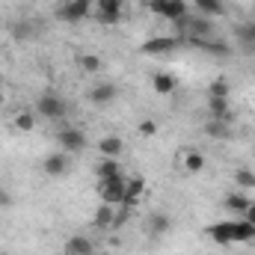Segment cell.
Segmentation results:
<instances>
[{"mask_svg":"<svg viewBox=\"0 0 255 255\" xmlns=\"http://www.w3.org/2000/svg\"><path fill=\"white\" fill-rule=\"evenodd\" d=\"M12 202H15L12 193L6 190V187H0V208H12Z\"/></svg>","mask_w":255,"mask_h":255,"instance_id":"33","label":"cell"},{"mask_svg":"<svg viewBox=\"0 0 255 255\" xmlns=\"http://www.w3.org/2000/svg\"><path fill=\"white\" fill-rule=\"evenodd\" d=\"M250 202H253V199L247 196V190H238V193H229V196H226V208L235 211V214H241V217H244V211L250 208Z\"/></svg>","mask_w":255,"mask_h":255,"instance_id":"19","label":"cell"},{"mask_svg":"<svg viewBox=\"0 0 255 255\" xmlns=\"http://www.w3.org/2000/svg\"><path fill=\"white\" fill-rule=\"evenodd\" d=\"M125 181L128 178H116V181H98V196L104 205H122L125 199Z\"/></svg>","mask_w":255,"mask_h":255,"instance_id":"6","label":"cell"},{"mask_svg":"<svg viewBox=\"0 0 255 255\" xmlns=\"http://www.w3.org/2000/svg\"><path fill=\"white\" fill-rule=\"evenodd\" d=\"M181 169L187 175H199L205 169V154L199 148H181Z\"/></svg>","mask_w":255,"mask_h":255,"instance_id":"10","label":"cell"},{"mask_svg":"<svg viewBox=\"0 0 255 255\" xmlns=\"http://www.w3.org/2000/svg\"><path fill=\"white\" fill-rule=\"evenodd\" d=\"M205 133L211 136V139H226L232 130H229V122H220V119H211L208 125H205Z\"/></svg>","mask_w":255,"mask_h":255,"instance_id":"25","label":"cell"},{"mask_svg":"<svg viewBox=\"0 0 255 255\" xmlns=\"http://www.w3.org/2000/svg\"><path fill=\"white\" fill-rule=\"evenodd\" d=\"M12 128H18L21 133H27V130H33V128H36V116H33L30 110H21V113L12 119Z\"/></svg>","mask_w":255,"mask_h":255,"instance_id":"26","label":"cell"},{"mask_svg":"<svg viewBox=\"0 0 255 255\" xmlns=\"http://www.w3.org/2000/svg\"><path fill=\"white\" fill-rule=\"evenodd\" d=\"M95 18L101 21V24H107V27H113V24H119L125 15H104V12H95Z\"/></svg>","mask_w":255,"mask_h":255,"instance_id":"31","label":"cell"},{"mask_svg":"<svg viewBox=\"0 0 255 255\" xmlns=\"http://www.w3.org/2000/svg\"><path fill=\"white\" fill-rule=\"evenodd\" d=\"M101 57H95V54H77V68L80 71H86V74H98L101 71Z\"/></svg>","mask_w":255,"mask_h":255,"instance_id":"22","label":"cell"},{"mask_svg":"<svg viewBox=\"0 0 255 255\" xmlns=\"http://www.w3.org/2000/svg\"><path fill=\"white\" fill-rule=\"evenodd\" d=\"M57 142L63 151H83L86 148V133L80 128H60L57 130Z\"/></svg>","mask_w":255,"mask_h":255,"instance_id":"4","label":"cell"},{"mask_svg":"<svg viewBox=\"0 0 255 255\" xmlns=\"http://www.w3.org/2000/svg\"><path fill=\"white\" fill-rule=\"evenodd\" d=\"M205 235H208L214 244H220V247H232V244H235V238H232V220L211 223V226L205 229Z\"/></svg>","mask_w":255,"mask_h":255,"instance_id":"8","label":"cell"},{"mask_svg":"<svg viewBox=\"0 0 255 255\" xmlns=\"http://www.w3.org/2000/svg\"><path fill=\"white\" fill-rule=\"evenodd\" d=\"M0 104H3V92H0Z\"/></svg>","mask_w":255,"mask_h":255,"instance_id":"36","label":"cell"},{"mask_svg":"<svg viewBox=\"0 0 255 255\" xmlns=\"http://www.w3.org/2000/svg\"><path fill=\"white\" fill-rule=\"evenodd\" d=\"M89 12H92V0H68L57 9V15L63 21H83Z\"/></svg>","mask_w":255,"mask_h":255,"instance_id":"7","label":"cell"},{"mask_svg":"<svg viewBox=\"0 0 255 255\" xmlns=\"http://www.w3.org/2000/svg\"><path fill=\"white\" fill-rule=\"evenodd\" d=\"M169 229H172L169 214L157 211V214H151V217H148V235H151V238H160V235H166Z\"/></svg>","mask_w":255,"mask_h":255,"instance_id":"18","label":"cell"},{"mask_svg":"<svg viewBox=\"0 0 255 255\" xmlns=\"http://www.w3.org/2000/svg\"><path fill=\"white\" fill-rule=\"evenodd\" d=\"M95 12H104V15H125V0H95Z\"/></svg>","mask_w":255,"mask_h":255,"instance_id":"24","label":"cell"},{"mask_svg":"<svg viewBox=\"0 0 255 255\" xmlns=\"http://www.w3.org/2000/svg\"><path fill=\"white\" fill-rule=\"evenodd\" d=\"M232 95V83L226 77H214L208 86V98H229Z\"/></svg>","mask_w":255,"mask_h":255,"instance_id":"23","label":"cell"},{"mask_svg":"<svg viewBox=\"0 0 255 255\" xmlns=\"http://www.w3.org/2000/svg\"><path fill=\"white\" fill-rule=\"evenodd\" d=\"M27 30H30L27 24H18V27H15V36H18V39H27V36H30Z\"/></svg>","mask_w":255,"mask_h":255,"instance_id":"35","label":"cell"},{"mask_svg":"<svg viewBox=\"0 0 255 255\" xmlns=\"http://www.w3.org/2000/svg\"><path fill=\"white\" fill-rule=\"evenodd\" d=\"M128 214H130V208H125V205H122V208L116 211V217H113V229H122V226H125V223H128Z\"/></svg>","mask_w":255,"mask_h":255,"instance_id":"30","label":"cell"},{"mask_svg":"<svg viewBox=\"0 0 255 255\" xmlns=\"http://www.w3.org/2000/svg\"><path fill=\"white\" fill-rule=\"evenodd\" d=\"M184 15H190V9H187L184 0H166V9H163L160 18H166V21H178V18H184Z\"/></svg>","mask_w":255,"mask_h":255,"instance_id":"20","label":"cell"},{"mask_svg":"<svg viewBox=\"0 0 255 255\" xmlns=\"http://www.w3.org/2000/svg\"><path fill=\"white\" fill-rule=\"evenodd\" d=\"M68 166H71L68 151H54V154H48V157L42 160V172H45L48 178H63L65 172H68Z\"/></svg>","mask_w":255,"mask_h":255,"instance_id":"5","label":"cell"},{"mask_svg":"<svg viewBox=\"0 0 255 255\" xmlns=\"http://www.w3.org/2000/svg\"><path fill=\"white\" fill-rule=\"evenodd\" d=\"M244 220H247V223H253V226H255V199L250 202V208L244 211Z\"/></svg>","mask_w":255,"mask_h":255,"instance_id":"34","label":"cell"},{"mask_svg":"<svg viewBox=\"0 0 255 255\" xmlns=\"http://www.w3.org/2000/svg\"><path fill=\"white\" fill-rule=\"evenodd\" d=\"M151 89H154L157 95H172V92L178 89V80H175L172 74H166V71H157V74L151 77Z\"/></svg>","mask_w":255,"mask_h":255,"instance_id":"14","label":"cell"},{"mask_svg":"<svg viewBox=\"0 0 255 255\" xmlns=\"http://www.w3.org/2000/svg\"><path fill=\"white\" fill-rule=\"evenodd\" d=\"M98 151H101V157H119L125 151V139L122 136H101L98 139Z\"/></svg>","mask_w":255,"mask_h":255,"instance_id":"15","label":"cell"},{"mask_svg":"<svg viewBox=\"0 0 255 255\" xmlns=\"http://www.w3.org/2000/svg\"><path fill=\"white\" fill-rule=\"evenodd\" d=\"M113 217H116L113 205H104V202H101V208H98L95 217H92V226H95L98 232H110V229H113Z\"/></svg>","mask_w":255,"mask_h":255,"instance_id":"17","label":"cell"},{"mask_svg":"<svg viewBox=\"0 0 255 255\" xmlns=\"http://www.w3.org/2000/svg\"><path fill=\"white\" fill-rule=\"evenodd\" d=\"M193 3H196L199 15H205V18H214V15H223L226 12L223 0H193Z\"/></svg>","mask_w":255,"mask_h":255,"instance_id":"21","label":"cell"},{"mask_svg":"<svg viewBox=\"0 0 255 255\" xmlns=\"http://www.w3.org/2000/svg\"><path fill=\"white\" fill-rule=\"evenodd\" d=\"M232 238H235V244H250V241H255V226L247 223L244 217L232 220Z\"/></svg>","mask_w":255,"mask_h":255,"instance_id":"13","label":"cell"},{"mask_svg":"<svg viewBox=\"0 0 255 255\" xmlns=\"http://www.w3.org/2000/svg\"><path fill=\"white\" fill-rule=\"evenodd\" d=\"M95 175H98V181H116V178H125V172H122V166H119L116 157H101V163L95 166Z\"/></svg>","mask_w":255,"mask_h":255,"instance_id":"11","label":"cell"},{"mask_svg":"<svg viewBox=\"0 0 255 255\" xmlns=\"http://www.w3.org/2000/svg\"><path fill=\"white\" fill-rule=\"evenodd\" d=\"M136 133H139V136H154V133H157V122H154V119H142V122L136 125Z\"/></svg>","mask_w":255,"mask_h":255,"instance_id":"29","label":"cell"},{"mask_svg":"<svg viewBox=\"0 0 255 255\" xmlns=\"http://www.w3.org/2000/svg\"><path fill=\"white\" fill-rule=\"evenodd\" d=\"M145 6H148L151 12H157V15H163V9H166V0H145Z\"/></svg>","mask_w":255,"mask_h":255,"instance_id":"32","label":"cell"},{"mask_svg":"<svg viewBox=\"0 0 255 255\" xmlns=\"http://www.w3.org/2000/svg\"><path fill=\"white\" fill-rule=\"evenodd\" d=\"M36 113L45 116V119H51V122H57V119H63L65 113H68V104H65V98H60L57 92H45L36 101Z\"/></svg>","mask_w":255,"mask_h":255,"instance_id":"1","label":"cell"},{"mask_svg":"<svg viewBox=\"0 0 255 255\" xmlns=\"http://www.w3.org/2000/svg\"><path fill=\"white\" fill-rule=\"evenodd\" d=\"M235 184H238L241 190H253L255 187V172L253 169H244V166L235 169Z\"/></svg>","mask_w":255,"mask_h":255,"instance_id":"27","label":"cell"},{"mask_svg":"<svg viewBox=\"0 0 255 255\" xmlns=\"http://www.w3.org/2000/svg\"><path fill=\"white\" fill-rule=\"evenodd\" d=\"M142 193H145V178H142V175H130L125 181V199H122V205H125V208L139 205Z\"/></svg>","mask_w":255,"mask_h":255,"instance_id":"9","label":"cell"},{"mask_svg":"<svg viewBox=\"0 0 255 255\" xmlns=\"http://www.w3.org/2000/svg\"><path fill=\"white\" fill-rule=\"evenodd\" d=\"M208 113H211V119L232 122V107H229V98H208Z\"/></svg>","mask_w":255,"mask_h":255,"instance_id":"16","label":"cell"},{"mask_svg":"<svg viewBox=\"0 0 255 255\" xmlns=\"http://www.w3.org/2000/svg\"><path fill=\"white\" fill-rule=\"evenodd\" d=\"M3 255H9V253H3Z\"/></svg>","mask_w":255,"mask_h":255,"instance_id":"37","label":"cell"},{"mask_svg":"<svg viewBox=\"0 0 255 255\" xmlns=\"http://www.w3.org/2000/svg\"><path fill=\"white\" fill-rule=\"evenodd\" d=\"M235 33H238V39H241L244 45H255V21L238 24V27H235Z\"/></svg>","mask_w":255,"mask_h":255,"instance_id":"28","label":"cell"},{"mask_svg":"<svg viewBox=\"0 0 255 255\" xmlns=\"http://www.w3.org/2000/svg\"><path fill=\"white\" fill-rule=\"evenodd\" d=\"M63 253L65 255H92V253H95V247H92V241H89V238H83V235H71V238L65 241Z\"/></svg>","mask_w":255,"mask_h":255,"instance_id":"12","label":"cell"},{"mask_svg":"<svg viewBox=\"0 0 255 255\" xmlns=\"http://www.w3.org/2000/svg\"><path fill=\"white\" fill-rule=\"evenodd\" d=\"M181 42H184V39H178V36H157V39H148L139 51H142V54H148V57H163V54L178 51V48H181Z\"/></svg>","mask_w":255,"mask_h":255,"instance_id":"2","label":"cell"},{"mask_svg":"<svg viewBox=\"0 0 255 255\" xmlns=\"http://www.w3.org/2000/svg\"><path fill=\"white\" fill-rule=\"evenodd\" d=\"M116 98H119V86H116L113 80H98V83L89 89V101H92L95 107H110Z\"/></svg>","mask_w":255,"mask_h":255,"instance_id":"3","label":"cell"}]
</instances>
